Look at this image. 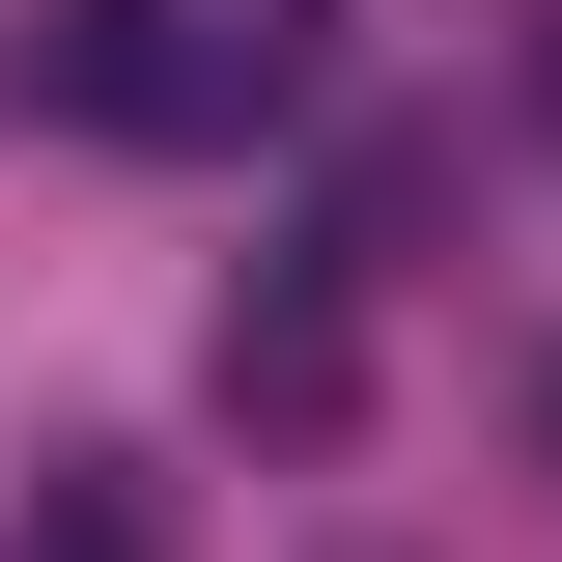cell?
Returning a JSON list of instances; mask_svg holds the SVG:
<instances>
[{"label":"cell","instance_id":"6da1fadb","mask_svg":"<svg viewBox=\"0 0 562 562\" xmlns=\"http://www.w3.org/2000/svg\"><path fill=\"white\" fill-rule=\"evenodd\" d=\"M310 57H338V0H57L85 140H169V169L281 140V113H310Z\"/></svg>","mask_w":562,"mask_h":562},{"label":"cell","instance_id":"7a4b0ae2","mask_svg":"<svg viewBox=\"0 0 562 562\" xmlns=\"http://www.w3.org/2000/svg\"><path fill=\"white\" fill-rule=\"evenodd\" d=\"M0 562H198V535H169V479H140V450H57Z\"/></svg>","mask_w":562,"mask_h":562},{"label":"cell","instance_id":"3957f363","mask_svg":"<svg viewBox=\"0 0 562 562\" xmlns=\"http://www.w3.org/2000/svg\"><path fill=\"white\" fill-rule=\"evenodd\" d=\"M535 113H562V0H535Z\"/></svg>","mask_w":562,"mask_h":562},{"label":"cell","instance_id":"277c9868","mask_svg":"<svg viewBox=\"0 0 562 562\" xmlns=\"http://www.w3.org/2000/svg\"><path fill=\"white\" fill-rule=\"evenodd\" d=\"M535 422H562V394H535Z\"/></svg>","mask_w":562,"mask_h":562}]
</instances>
